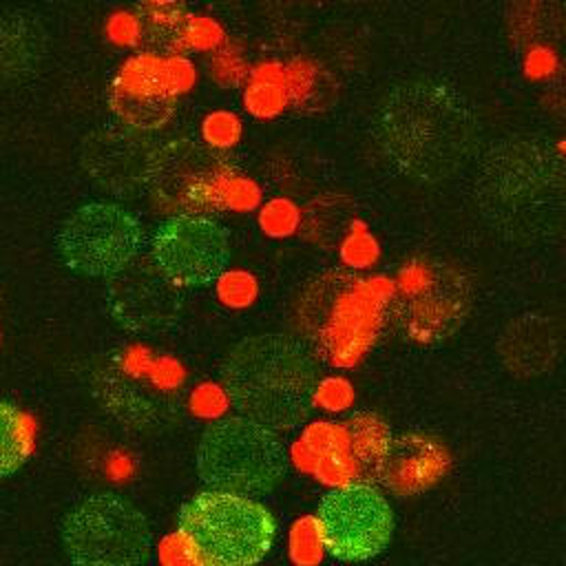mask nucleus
I'll return each mask as SVG.
<instances>
[{
  "label": "nucleus",
  "mask_w": 566,
  "mask_h": 566,
  "mask_svg": "<svg viewBox=\"0 0 566 566\" xmlns=\"http://www.w3.org/2000/svg\"><path fill=\"white\" fill-rule=\"evenodd\" d=\"M177 528L184 557L192 566H254L276 535V522L263 504L212 489L184 502Z\"/></svg>",
  "instance_id": "20e7f679"
},
{
  "label": "nucleus",
  "mask_w": 566,
  "mask_h": 566,
  "mask_svg": "<svg viewBox=\"0 0 566 566\" xmlns=\"http://www.w3.org/2000/svg\"><path fill=\"white\" fill-rule=\"evenodd\" d=\"M500 352L511 371L520 376H537L551 367L557 352V338L546 318L522 316L504 332Z\"/></svg>",
  "instance_id": "2eb2a0df"
},
{
  "label": "nucleus",
  "mask_w": 566,
  "mask_h": 566,
  "mask_svg": "<svg viewBox=\"0 0 566 566\" xmlns=\"http://www.w3.org/2000/svg\"><path fill=\"white\" fill-rule=\"evenodd\" d=\"M57 248L71 270L113 276L139 254L142 226L122 206L86 203L60 228Z\"/></svg>",
  "instance_id": "1a4fd4ad"
},
{
  "label": "nucleus",
  "mask_w": 566,
  "mask_h": 566,
  "mask_svg": "<svg viewBox=\"0 0 566 566\" xmlns=\"http://www.w3.org/2000/svg\"><path fill=\"white\" fill-rule=\"evenodd\" d=\"M316 522L323 548L345 562L378 555L394 531V513L385 495L365 482L327 491L318 504Z\"/></svg>",
  "instance_id": "9d476101"
},
{
  "label": "nucleus",
  "mask_w": 566,
  "mask_h": 566,
  "mask_svg": "<svg viewBox=\"0 0 566 566\" xmlns=\"http://www.w3.org/2000/svg\"><path fill=\"white\" fill-rule=\"evenodd\" d=\"M239 135H241V122L232 113L217 111V113L208 115L203 122V137L212 146L228 148V146L237 144Z\"/></svg>",
  "instance_id": "cd10ccee"
},
{
  "label": "nucleus",
  "mask_w": 566,
  "mask_h": 566,
  "mask_svg": "<svg viewBox=\"0 0 566 566\" xmlns=\"http://www.w3.org/2000/svg\"><path fill=\"white\" fill-rule=\"evenodd\" d=\"M199 478L212 491L259 495L272 491L287 471V453L274 431L243 418L212 422L197 447Z\"/></svg>",
  "instance_id": "423d86ee"
},
{
  "label": "nucleus",
  "mask_w": 566,
  "mask_h": 566,
  "mask_svg": "<svg viewBox=\"0 0 566 566\" xmlns=\"http://www.w3.org/2000/svg\"><path fill=\"white\" fill-rule=\"evenodd\" d=\"M391 292L394 283L385 276L325 270L301 290L294 325L314 356L334 367H354L378 338Z\"/></svg>",
  "instance_id": "7ed1b4c3"
},
{
  "label": "nucleus",
  "mask_w": 566,
  "mask_h": 566,
  "mask_svg": "<svg viewBox=\"0 0 566 566\" xmlns=\"http://www.w3.org/2000/svg\"><path fill=\"white\" fill-rule=\"evenodd\" d=\"M111 316L137 334H157L172 327L181 314V294L153 263L130 261L111 276L106 287Z\"/></svg>",
  "instance_id": "f8f14e48"
},
{
  "label": "nucleus",
  "mask_w": 566,
  "mask_h": 566,
  "mask_svg": "<svg viewBox=\"0 0 566 566\" xmlns=\"http://www.w3.org/2000/svg\"><path fill=\"white\" fill-rule=\"evenodd\" d=\"M301 440L318 455H332V453H340V451H349V440H347V431L343 424H334V422H314L310 427H305Z\"/></svg>",
  "instance_id": "b1692460"
},
{
  "label": "nucleus",
  "mask_w": 566,
  "mask_h": 566,
  "mask_svg": "<svg viewBox=\"0 0 566 566\" xmlns=\"http://www.w3.org/2000/svg\"><path fill=\"white\" fill-rule=\"evenodd\" d=\"M376 137L400 172L438 181L451 177L469 159L478 137V117L453 86L409 82L382 99Z\"/></svg>",
  "instance_id": "f257e3e1"
},
{
  "label": "nucleus",
  "mask_w": 566,
  "mask_h": 566,
  "mask_svg": "<svg viewBox=\"0 0 566 566\" xmlns=\"http://www.w3.org/2000/svg\"><path fill=\"white\" fill-rule=\"evenodd\" d=\"M35 424L27 411L0 400V478L15 473L31 455Z\"/></svg>",
  "instance_id": "6ab92c4d"
},
{
  "label": "nucleus",
  "mask_w": 566,
  "mask_h": 566,
  "mask_svg": "<svg viewBox=\"0 0 566 566\" xmlns=\"http://www.w3.org/2000/svg\"><path fill=\"white\" fill-rule=\"evenodd\" d=\"M259 226L270 237H290L301 226V210L285 197L270 199L259 212Z\"/></svg>",
  "instance_id": "4be33fe9"
},
{
  "label": "nucleus",
  "mask_w": 566,
  "mask_h": 566,
  "mask_svg": "<svg viewBox=\"0 0 566 566\" xmlns=\"http://www.w3.org/2000/svg\"><path fill=\"white\" fill-rule=\"evenodd\" d=\"M172 88L164 62L153 55H139L122 69L111 102L115 111L133 126H161L170 115Z\"/></svg>",
  "instance_id": "ddd939ff"
},
{
  "label": "nucleus",
  "mask_w": 566,
  "mask_h": 566,
  "mask_svg": "<svg viewBox=\"0 0 566 566\" xmlns=\"http://www.w3.org/2000/svg\"><path fill=\"white\" fill-rule=\"evenodd\" d=\"M449 469L447 449L422 433L391 438L378 469V482L396 495H413L433 486Z\"/></svg>",
  "instance_id": "4468645a"
},
{
  "label": "nucleus",
  "mask_w": 566,
  "mask_h": 566,
  "mask_svg": "<svg viewBox=\"0 0 566 566\" xmlns=\"http://www.w3.org/2000/svg\"><path fill=\"white\" fill-rule=\"evenodd\" d=\"M389 310L405 338L433 345L449 338L462 323L471 305V283L467 274L444 261L413 259L398 270L391 281Z\"/></svg>",
  "instance_id": "0eeeda50"
},
{
  "label": "nucleus",
  "mask_w": 566,
  "mask_h": 566,
  "mask_svg": "<svg viewBox=\"0 0 566 566\" xmlns=\"http://www.w3.org/2000/svg\"><path fill=\"white\" fill-rule=\"evenodd\" d=\"M292 460L296 462L298 469L314 473V469H316V464H318L321 458H318L303 440H298V442L294 444V449H292Z\"/></svg>",
  "instance_id": "7c9ffc66"
},
{
  "label": "nucleus",
  "mask_w": 566,
  "mask_h": 566,
  "mask_svg": "<svg viewBox=\"0 0 566 566\" xmlns=\"http://www.w3.org/2000/svg\"><path fill=\"white\" fill-rule=\"evenodd\" d=\"M221 382L243 418L270 431H290L312 411L318 363L301 338L276 332L256 334L230 349Z\"/></svg>",
  "instance_id": "f03ea898"
},
{
  "label": "nucleus",
  "mask_w": 566,
  "mask_h": 566,
  "mask_svg": "<svg viewBox=\"0 0 566 566\" xmlns=\"http://www.w3.org/2000/svg\"><path fill=\"white\" fill-rule=\"evenodd\" d=\"M354 223L356 221L352 219V210L345 199L323 197V199H314L305 208L303 232L310 241L329 245V243L343 241L345 234L354 228Z\"/></svg>",
  "instance_id": "aec40b11"
},
{
  "label": "nucleus",
  "mask_w": 566,
  "mask_h": 566,
  "mask_svg": "<svg viewBox=\"0 0 566 566\" xmlns=\"http://www.w3.org/2000/svg\"><path fill=\"white\" fill-rule=\"evenodd\" d=\"M290 555L298 566H314L323 555V539L318 522L312 515H305L294 522L290 533Z\"/></svg>",
  "instance_id": "412c9836"
},
{
  "label": "nucleus",
  "mask_w": 566,
  "mask_h": 566,
  "mask_svg": "<svg viewBox=\"0 0 566 566\" xmlns=\"http://www.w3.org/2000/svg\"><path fill=\"white\" fill-rule=\"evenodd\" d=\"M314 402L327 411H343L354 402V389L345 378L329 376L318 380L314 389Z\"/></svg>",
  "instance_id": "c85d7f7f"
},
{
  "label": "nucleus",
  "mask_w": 566,
  "mask_h": 566,
  "mask_svg": "<svg viewBox=\"0 0 566 566\" xmlns=\"http://www.w3.org/2000/svg\"><path fill=\"white\" fill-rule=\"evenodd\" d=\"M349 440V453L358 464V482L369 484L378 478L380 462L389 449V424L371 411H356L343 424Z\"/></svg>",
  "instance_id": "dca6fc26"
},
{
  "label": "nucleus",
  "mask_w": 566,
  "mask_h": 566,
  "mask_svg": "<svg viewBox=\"0 0 566 566\" xmlns=\"http://www.w3.org/2000/svg\"><path fill=\"white\" fill-rule=\"evenodd\" d=\"M354 226H356V230L352 228L345 234V239L340 241L338 254L347 268L363 270V268H369L376 263L380 248H378V241L371 237V232H367V228L363 223H354Z\"/></svg>",
  "instance_id": "5701e85b"
},
{
  "label": "nucleus",
  "mask_w": 566,
  "mask_h": 566,
  "mask_svg": "<svg viewBox=\"0 0 566 566\" xmlns=\"http://www.w3.org/2000/svg\"><path fill=\"white\" fill-rule=\"evenodd\" d=\"M62 544L75 566H142L153 535L133 502L117 493H95L64 517Z\"/></svg>",
  "instance_id": "6e6552de"
},
{
  "label": "nucleus",
  "mask_w": 566,
  "mask_h": 566,
  "mask_svg": "<svg viewBox=\"0 0 566 566\" xmlns=\"http://www.w3.org/2000/svg\"><path fill=\"white\" fill-rule=\"evenodd\" d=\"M214 69H217V75H219L221 80L232 82V84L239 82V80L245 75V64H243L241 55H239V53H232L230 49H228V51H221V53L217 55Z\"/></svg>",
  "instance_id": "c756f323"
},
{
  "label": "nucleus",
  "mask_w": 566,
  "mask_h": 566,
  "mask_svg": "<svg viewBox=\"0 0 566 566\" xmlns=\"http://www.w3.org/2000/svg\"><path fill=\"white\" fill-rule=\"evenodd\" d=\"M217 294L226 305L243 307L256 296V279L243 270L221 272L217 279Z\"/></svg>",
  "instance_id": "a878e982"
},
{
  "label": "nucleus",
  "mask_w": 566,
  "mask_h": 566,
  "mask_svg": "<svg viewBox=\"0 0 566 566\" xmlns=\"http://www.w3.org/2000/svg\"><path fill=\"white\" fill-rule=\"evenodd\" d=\"M314 475L325 484L345 486V484L358 482V464L349 451H340V453L323 455L314 469Z\"/></svg>",
  "instance_id": "bb28decb"
},
{
  "label": "nucleus",
  "mask_w": 566,
  "mask_h": 566,
  "mask_svg": "<svg viewBox=\"0 0 566 566\" xmlns=\"http://www.w3.org/2000/svg\"><path fill=\"white\" fill-rule=\"evenodd\" d=\"M42 33L33 20L13 15L0 20V73L18 75L35 66L40 57Z\"/></svg>",
  "instance_id": "a211bd4d"
},
{
  "label": "nucleus",
  "mask_w": 566,
  "mask_h": 566,
  "mask_svg": "<svg viewBox=\"0 0 566 566\" xmlns=\"http://www.w3.org/2000/svg\"><path fill=\"white\" fill-rule=\"evenodd\" d=\"M93 396L117 422L133 431H159L184 407V371L144 347L113 352L93 376Z\"/></svg>",
  "instance_id": "39448f33"
},
{
  "label": "nucleus",
  "mask_w": 566,
  "mask_h": 566,
  "mask_svg": "<svg viewBox=\"0 0 566 566\" xmlns=\"http://www.w3.org/2000/svg\"><path fill=\"white\" fill-rule=\"evenodd\" d=\"M287 106L283 84L252 82L245 91V108L256 117H274Z\"/></svg>",
  "instance_id": "393cba45"
},
{
  "label": "nucleus",
  "mask_w": 566,
  "mask_h": 566,
  "mask_svg": "<svg viewBox=\"0 0 566 566\" xmlns=\"http://www.w3.org/2000/svg\"><path fill=\"white\" fill-rule=\"evenodd\" d=\"M283 88L287 104L303 113L325 111L336 99V80L332 73L310 60H292L283 66Z\"/></svg>",
  "instance_id": "f3484780"
},
{
  "label": "nucleus",
  "mask_w": 566,
  "mask_h": 566,
  "mask_svg": "<svg viewBox=\"0 0 566 566\" xmlns=\"http://www.w3.org/2000/svg\"><path fill=\"white\" fill-rule=\"evenodd\" d=\"M150 259L177 287H201L226 270L230 241L217 221L186 212L155 230Z\"/></svg>",
  "instance_id": "9b49d317"
}]
</instances>
